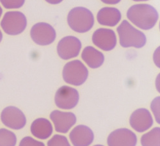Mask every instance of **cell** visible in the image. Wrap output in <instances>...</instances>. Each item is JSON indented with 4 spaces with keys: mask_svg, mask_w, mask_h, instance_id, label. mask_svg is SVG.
<instances>
[{
    "mask_svg": "<svg viewBox=\"0 0 160 146\" xmlns=\"http://www.w3.org/2000/svg\"><path fill=\"white\" fill-rule=\"evenodd\" d=\"M1 121L7 127L19 130L26 124V118L24 113L18 108L10 106L5 108L1 113Z\"/></svg>",
    "mask_w": 160,
    "mask_h": 146,
    "instance_id": "8",
    "label": "cell"
},
{
    "mask_svg": "<svg viewBox=\"0 0 160 146\" xmlns=\"http://www.w3.org/2000/svg\"><path fill=\"white\" fill-rule=\"evenodd\" d=\"M94 146H104V145H95Z\"/></svg>",
    "mask_w": 160,
    "mask_h": 146,
    "instance_id": "29",
    "label": "cell"
},
{
    "mask_svg": "<svg viewBox=\"0 0 160 146\" xmlns=\"http://www.w3.org/2000/svg\"><path fill=\"white\" fill-rule=\"evenodd\" d=\"M48 146H71V145L65 136L55 135L48 141Z\"/></svg>",
    "mask_w": 160,
    "mask_h": 146,
    "instance_id": "20",
    "label": "cell"
},
{
    "mask_svg": "<svg viewBox=\"0 0 160 146\" xmlns=\"http://www.w3.org/2000/svg\"><path fill=\"white\" fill-rule=\"evenodd\" d=\"M0 3L6 9H18L24 5L25 0H0Z\"/></svg>",
    "mask_w": 160,
    "mask_h": 146,
    "instance_id": "21",
    "label": "cell"
},
{
    "mask_svg": "<svg viewBox=\"0 0 160 146\" xmlns=\"http://www.w3.org/2000/svg\"><path fill=\"white\" fill-rule=\"evenodd\" d=\"M82 49V43L74 36L62 38L57 46L58 56L63 60H69L78 57Z\"/></svg>",
    "mask_w": 160,
    "mask_h": 146,
    "instance_id": "9",
    "label": "cell"
},
{
    "mask_svg": "<svg viewBox=\"0 0 160 146\" xmlns=\"http://www.w3.org/2000/svg\"><path fill=\"white\" fill-rule=\"evenodd\" d=\"M122 15L119 10L114 7L102 8L98 13L97 20L103 26H115L121 20Z\"/></svg>",
    "mask_w": 160,
    "mask_h": 146,
    "instance_id": "15",
    "label": "cell"
},
{
    "mask_svg": "<svg viewBox=\"0 0 160 146\" xmlns=\"http://www.w3.org/2000/svg\"><path fill=\"white\" fill-rule=\"evenodd\" d=\"M132 1H134V2H147V1H149V0H132Z\"/></svg>",
    "mask_w": 160,
    "mask_h": 146,
    "instance_id": "28",
    "label": "cell"
},
{
    "mask_svg": "<svg viewBox=\"0 0 160 146\" xmlns=\"http://www.w3.org/2000/svg\"><path fill=\"white\" fill-rule=\"evenodd\" d=\"M79 95L78 90L69 86H62L55 94V102L57 107L61 109L71 110L78 104Z\"/></svg>",
    "mask_w": 160,
    "mask_h": 146,
    "instance_id": "7",
    "label": "cell"
},
{
    "mask_svg": "<svg viewBox=\"0 0 160 146\" xmlns=\"http://www.w3.org/2000/svg\"><path fill=\"white\" fill-rule=\"evenodd\" d=\"M2 14H3V9H2V7L0 6V18H1Z\"/></svg>",
    "mask_w": 160,
    "mask_h": 146,
    "instance_id": "27",
    "label": "cell"
},
{
    "mask_svg": "<svg viewBox=\"0 0 160 146\" xmlns=\"http://www.w3.org/2000/svg\"><path fill=\"white\" fill-rule=\"evenodd\" d=\"M68 23L69 27L74 32L85 33L92 28L94 24V17L87 8L77 7L69 12Z\"/></svg>",
    "mask_w": 160,
    "mask_h": 146,
    "instance_id": "3",
    "label": "cell"
},
{
    "mask_svg": "<svg viewBox=\"0 0 160 146\" xmlns=\"http://www.w3.org/2000/svg\"><path fill=\"white\" fill-rule=\"evenodd\" d=\"M151 109L155 115L157 123L159 124V97L156 98L152 102Z\"/></svg>",
    "mask_w": 160,
    "mask_h": 146,
    "instance_id": "23",
    "label": "cell"
},
{
    "mask_svg": "<svg viewBox=\"0 0 160 146\" xmlns=\"http://www.w3.org/2000/svg\"><path fill=\"white\" fill-rule=\"evenodd\" d=\"M31 133L36 138L45 140L52 133V126L49 121L45 118H38L35 120L30 128Z\"/></svg>",
    "mask_w": 160,
    "mask_h": 146,
    "instance_id": "16",
    "label": "cell"
},
{
    "mask_svg": "<svg viewBox=\"0 0 160 146\" xmlns=\"http://www.w3.org/2000/svg\"><path fill=\"white\" fill-rule=\"evenodd\" d=\"M0 25L7 35H18L25 30L27 19L21 12L9 11L5 14Z\"/></svg>",
    "mask_w": 160,
    "mask_h": 146,
    "instance_id": "5",
    "label": "cell"
},
{
    "mask_svg": "<svg viewBox=\"0 0 160 146\" xmlns=\"http://www.w3.org/2000/svg\"><path fill=\"white\" fill-rule=\"evenodd\" d=\"M107 143L108 146H136L137 137L130 129L120 128L109 135Z\"/></svg>",
    "mask_w": 160,
    "mask_h": 146,
    "instance_id": "11",
    "label": "cell"
},
{
    "mask_svg": "<svg viewBox=\"0 0 160 146\" xmlns=\"http://www.w3.org/2000/svg\"><path fill=\"white\" fill-rule=\"evenodd\" d=\"M46 2L51 5H57L63 2V0H45Z\"/></svg>",
    "mask_w": 160,
    "mask_h": 146,
    "instance_id": "25",
    "label": "cell"
},
{
    "mask_svg": "<svg viewBox=\"0 0 160 146\" xmlns=\"http://www.w3.org/2000/svg\"><path fill=\"white\" fill-rule=\"evenodd\" d=\"M2 39H3V33L1 31V30H0V43H1V42L2 41Z\"/></svg>",
    "mask_w": 160,
    "mask_h": 146,
    "instance_id": "26",
    "label": "cell"
},
{
    "mask_svg": "<svg viewBox=\"0 0 160 146\" xmlns=\"http://www.w3.org/2000/svg\"><path fill=\"white\" fill-rule=\"evenodd\" d=\"M64 81L74 86L83 85L88 76V71L86 66L79 60L67 63L62 72Z\"/></svg>",
    "mask_w": 160,
    "mask_h": 146,
    "instance_id": "4",
    "label": "cell"
},
{
    "mask_svg": "<svg viewBox=\"0 0 160 146\" xmlns=\"http://www.w3.org/2000/svg\"><path fill=\"white\" fill-rule=\"evenodd\" d=\"M69 137L74 146H89L94 141V135L89 127L79 125L71 131Z\"/></svg>",
    "mask_w": 160,
    "mask_h": 146,
    "instance_id": "14",
    "label": "cell"
},
{
    "mask_svg": "<svg viewBox=\"0 0 160 146\" xmlns=\"http://www.w3.org/2000/svg\"><path fill=\"white\" fill-rule=\"evenodd\" d=\"M92 42L102 50L109 51L113 49L117 45V36L111 29L99 28L93 33Z\"/></svg>",
    "mask_w": 160,
    "mask_h": 146,
    "instance_id": "10",
    "label": "cell"
},
{
    "mask_svg": "<svg viewBox=\"0 0 160 146\" xmlns=\"http://www.w3.org/2000/svg\"><path fill=\"white\" fill-rule=\"evenodd\" d=\"M83 60L92 69L100 68L104 61L102 53L92 46L86 47L82 53Z\"/></svg>",
    "mask_w": 160,
    "mask_h": 146,
    "instance_id": "17",
    "label": "cell"
},
{
    "mask_svg": "<svg viewBox=\"0 0 160 146\" xmlns=\"http://www.w3.org/2000/svg\"><path fill=\"white\" fill-rule=\"evenodd\" d=\"M129 123L133 129L141 133L149 129L152 126L153 118L148 110L139 108L131 114Z\"/></svg>",
    "mask_w": 160,
    "mask_h": 146,
    "instance_id": "13",
    "label": "cell"
},
{
    "mask_svg": "<svg viewBox=\"0 0 160 146\" xmlns=\"http://www.w3.org/2000/svg\"><path fill=\"white\" fill-rule=\"evenodd\" d=\"M101 1L107 5H116L119 2H121V0H101Z\"/></svg>",
    "mask_w": 160,
    "mask_h": 146,
    "instance_id": "24",
    "label": "cell"
},
{
    "mask_svg": "<svg viewBox=\"0 0 160 146\" xmlns=\"http://www.w3.org/2000/svg\"><path fill=\"white\" fill-rule=\"evenodd\" d=\"M19 146H45V144L31 137H26L21 140Z\"/></svg>",
    "mask_w": 160,
    "mask_h": 146,
    "instance_id": "22",
    "label": "cell"
},
{
    "mask_svg": "<svg viewBox=\"0 0 160 146\" xmlns=\"http://www.w3.org/2000/svg\"><path fill=\"white\" fill-rule=\"evenodd\" d=\"M142 146H160V128L156 127L141 138Z\"/></svg>",
    "mask_w": 160,
    "mask_h": 146,
    "instance_id": "18",
    "label": "cell"
},
{
    "mask_svg": "<svg viewBox=\"0 0 160 146\" xmlns=\"http://www.w3.org/2000/svg\"><path fill=\"white\" fill-rule=\"evenodd\" d=\"M33 41L40 46H48L55 41L57 33L55 28L48 23L41 22L34 24L30 31Z\"/></svg>",
    "mask_w": 160,
    "mask_h": 146,
    "instance_id": "6",
    "label": "cell"
},
{
    "mask_svg": "<svg viewBox=\"0 0 160 146\" xmlns=\"http://www.w3.org/2000/svg\"><path fill=\"white\" fill-rule=\"evenodd\" d=\"M120 44L123 48L134 47L141 48L147 42L145 35L132 26L127 20H124L117 29Z\"/></svg>",
    "mask_w": 160,
    "mask_h": 146,
    "instance_id": "2",
    "label": "cell"
},
{
    "mask_svg": "<svg viewBox=\"0 0 160 146\" xmlns=\"http://www.w3.org/2000/svg\"><path fill=\"white\" fill-rule=\"evenodd\" d=\"M17 137L14 132L5 128L0 129V146H16Z\"/></svg>",
    "mask_w": 160,
    "mask_h": 146,
    "instance_id": "19",
    "label": "cell"
},
{
    "mask_svg": "<svg viewBox=\"0 0 160 146\" xmlns=\"http://www.w3.org/2000/svg\"><path fill=\"white\" fill-rule=\"evenodd\" d=\"M127 18L133 24L143 30L152 29L159 19L158 11L148 4L131 6L127 12Z\"/></svg>",
    "mask_w": 160,
    "mask_h": 146,
    "instance_id": "1",
    "label": "cell"
},
{
    "mask_svg": "<svg viewBox=\"0 0 160 146\" xmlns=\"http://www.w3.org/2000/svg\"><path fill=\"white\" fill-rule=\"evenodd\" d=\"M50 118L55 125V130L62 133H68L76 123V115L72 112L54 110L51 113Z\"/></svg>",
    "mask_w": 160,
    "mask_h": 146,
    "instance_id": "12",
    "label": "cell"
}]
</instances>
